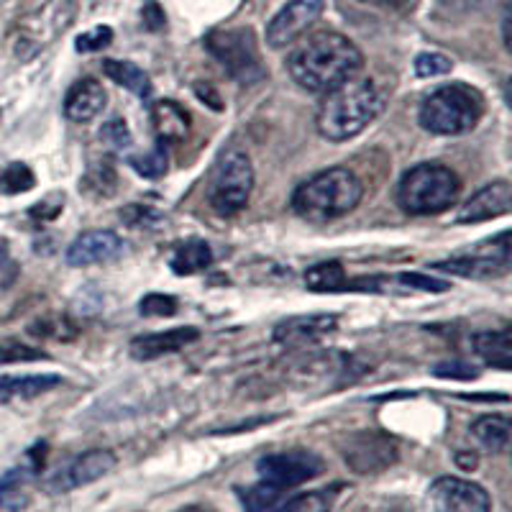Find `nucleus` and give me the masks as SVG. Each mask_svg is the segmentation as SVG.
I'll return each mask as SVG.
<instances>
[{
	"label": "nucleus",
	"instance_id": "obj_1",
	"mask_svg": "<svg viewBox=\"0 0 512 512\" xmlns=\"http://www.w3.org/2000/svg\"><path fill=\"white\" fill-rule=\"evenodd\" d=\"M364 57L349 36L338 31H315L287 57L292 80L310 93H323L359 75Z\"/></svg>",
	"mask_w": 512,
	"mask_h": 512
},
{
	"label": "nucleus",
	"instance_id": "obj_2",
	"mask_svg": "<svg viewBox=\"0 0 512 512\" xmlns=\"http://www.w3.org/2000/svg\"><path fill=\"white\" fill-rule=\"evenodd\" d=\"M384 93L369 77H351L328 90L315 116L318 134L328 141H349L359 136L382 113Z\"/></svg>",
	"mask_w": 512,
	"mask_h": 512
},
{
	"label": "nucleus",
	"instance_id": "obj_3",
	"mask_svg": "<svg viewBox=\"0 0 512 512\" xmlns=\"http://www.w3.org/2000/svg\"><path fill=\"white\" fill-rule=\"evenodd\" d=\"M364 198V185L354 172L333 167L310 177L292 195V210L305 221L328 223L346 216Z\"/></svg>",
	"mask_w": 512,
	"mask_h": 512
},
{
	"label": "nucleus",
	"instance_id": "obj_4",
	"mask_svg": "<svg viewBox=\"0 0 512 512\" xmlns=\"http://www.w3.org/2000/svg\"><path fill=\"white\" fill-rule=\"evenodd\" d=\"M484 113V103L477 90L464 82H451L443 88L433 90L420 103V126L428 134L436 136H459L472 131Z\"/></svg>",
	"mask_w": 512,
	"mask_h": 512
},
{
	"label": "nucleus",
	"instance_id": "obj_5",
	"mask_svg": "<svg viewBox=\"0 0 512 512\" xmlns=\"http://www.w3.org/2000/svg\"><path fill=\"white\" fill-rule=\"evenodd\" d=\"M461 182L454 169L443 164H418L405 172L397 198L410 216H436L456 203Z\"/></svg>",
	"mask_w": 512,
	"mask_h": 512
},
{
	"label": "nucleus",
	"instance_id": "obj_6",
	"mask_svg": "<svg viewBox=\"0 0 512 512\" xmlns=\"http://www.w3.org/2000/svg\"><path fill=\"white\" fill-rule=\"evenodd\" d=\"M205 49L221 62L223 70L241 85H254L264 80V70L259 49H256L254 31L251 29H231V31H210L205 36Z\"/></svg>",
	"mask_w": 512,
	"mask_h": 512
},
{
	"label": "nucleus",
	"instance_id": "obj_7",
	"mask_svg": "<svg viewBox=\"0 0 512 512\" xmlns=\"http://www.w3.org/2000/svg\"><path fill=\"white\" fill-rule=\"evenodd\" d=\"M254 190V164L244 152H231L218 162L213 187H210V205L218 216H236L249 205Z\"/></svg>",
	"mask_w": 512,
	"mask_h": 512
},
{
	"label": "nucleus",
	"instance_id": "obj_8",
	"mask_svg": "<svg viewBox=\"0 0 512 512\" xmlns=\"http://www.w3.org/2000/svg\"><path fill=\"white\" fill-rule=\"evenodd\" d=\"M323 469H326L323 459L318 454H313V451H303V448L269 454L264 459H259V464H256V472H259L262 482L272 484L277 489H285V492L320 477Z\"/></svg>",
	"mask_w": 512,
	"mask_h": 512
},
{
	"label": "nucleus",
	"instance_id": "obj_9",
	"mask_svg": "<svg viewBox=\"0 0 512 512\" xmlns=\"http://www.w3.org/2000/svg\"><path fill=\"white\" fill-rule=\"evenodd\" d=\"M116 469V456L108 448H90L85 454L75 456L64 466H59L57 472L44 482L49 495H64L72 489L88 487V484L98 482V479L108 477Z\"/></svg>",
	"mask_w": 512,
	"mask_h": 512
},
{
	"label": "nucleus",
	"instance_id": "obj_10",
	"mask_svg": "<svg viewBox=\"0 0 512 512\" xmlns=\"http://www.w3.org/2000/svg\"><path fill=\"white\" fill-rule=\"evenodd\" d=\"M510 267V233H500L495 241L477 246L466 256H454L448 262L433 264L436 272L459 274V277H472V280H484V277H495Z\"/></svg>",
	"mask_w": 512,
	"mask_h": 512
},
{
	"label": "nucleus",
	"instance_id": "obj_11",
	"mask_svg": "<svg viewBox=\"0 0 512 512\" xmlns=\"http://www.w3.org/2000/svg\"><path fill=\"white\" fill-rule=\"evenodd\" d=\"M326 11V0H290L280 8V13L269 21L267 44L272 49H285L303 39L310 26Z\"/></svg>",
	"mask_w": 512,
	"mask_h": 512
},
{
	"label": "nucleus",
	"instance_id": "obj_12",
	"mask_svg": "<svg viewBox=\"0 0 512 512\" xmlns=\"http://www.w3.org/2000/svg\"><path fill=\"white\" fill-rule=\"evenodd\" d=\"M431 512H492L487 489L459 477H441L428 492Z\"/></svg>",
	"mask_w": 512,
	"mask_h": 512
},
{
	"label": "nucleus",
	"instance_id": "obj_13",
	"mask_svg": "<svg viewBox=\"0 0 512 512\" xmlns=\"http://www.w3.org/2000/svg\"><path fill=\"white\" fill-rule=\"evenodd\" d=\"M346 464L359 474H377L397 461V446L382 433H356L344 446Z\"/></svg>",
	"mask_w": 512,
	"mask_h": 512
},
{
	"label": "nucleus",
	"instance_id": "obj_14",
	"mask_svg": "<svg viewBox=\"0 0 512 512\" xmlns=\"http://www.w3.org/2000/svg\"><path fill=\"white\" fill-rule=\"evenodd\" d=\"M123 239L113 231H85L77 236L75 244L67 249V264L70 267H93V264L113 262L116 256L123 254Z\"/></svg>",
	"mask_w": 512,
	"mask_h": 512
},
{
	"label": "nucleus",
	"instance_id": "obj_15",
	"mask_svg": "<svg viewBox=\"0 0 512 512\" xmlns=\"http://www.w3.org/2000/svg\"><path fill=\"white\" fill-rule=\"evenodd\" d=\"M512 208V185L507 180H497L492 185L482 187L477 195L466 200L461 205L459 216H456V223H482L489 221V218L507 216Z\"/></svg>",
	"mask_w": 512,
	"mask_h": 512
},
{
	"label": "nucleus",
	"instance_id": "obj_16",
	"mask_svg": "<svg viewBox=\"0 0 512 512\" xmlns=\"http://www.w3.org/2000/svg\"><path fill=\"white\" fill-rule=\"evenodd\" d=\"M198 338H200V331L192 326L146 333V336H136L134 341H131V356H134L136 361H154L159 359V356L175 354V351L195 344Z\"/></svg>",
	"mask_w": 512,
	"mask_h": 512
},
{
	"label": "nucleus",
	"instance_id": "obj_17",
	"mask_svg": "<svg viewBox=\"0 0 512 512\" xmlns=\"http://www.w3.org/2000/svg\"><path fill=\"white\" fill-rule=\"evenodd\" d=\"M448 282L425 277V274H395V277H359L346 282V290L384 292V295H408V292H446Z\"/></svg>",
	"mask_w": 512,
	"mask_h": 512
},
{
	"label": "nucleus",
	"instance_id": "obj_18",
	"mask_svg": "<svg viewBox=\"0 0 512 512\" xmlns=\"http://www.w3.org/2000/svg\"><path fill=\"white\" fill-rule=\"evenodd\" d=\"M336 326V315H300V318H287L274 328V341L282 346L318 344L320 338L336 331Z\"/></svg>",
	"mask_w": 512,
	"mask_h": 512
},
{
	"label": "nucleus",
	"instance_id": "obj_19",
	"mask_svg": "<svg viewBox=\"0 0 512 512\" xmlns=\"http://www.w3.org/2000/svg\"><path fill=\"white\" fill-rule=\"evenodd\" d=\"M105 105H108V93H105L98 80L88 77V80L75 82L67 90L64 116L70 118L72 123H90L95 116H100L105 111Z\"/></svg>",
	"mask_w": 512,
	"mask_h": 512
},
{
	"label": "nucleus",
	"instance_id": "obj_20",
	"mask_svg": "<svg viewBox=\"0 0 512 512\" xmlns=\"http://www.w3.org/2000/svg\"><path fill=\"white\" fill-rule=\"evenodd\" d=\"M64 379L59 374H26V377H0V405L16 400H34L57 390Z\"/></svg>",
	"mask_w": 512,
	"mask_h": 512
},
{
	"label": "nucleus",
	"instance_id": "obj_21",
	"mask_svg": "<svg viewBox=\"0 0 512 512\" xmlns=\"http://www.w3.org/2000/svg\"><path fill=\"white\" fill-rule=\"evenodd\" d=\"M152 123L164 144H177V141L187 139L192 126L190 113L180 103H175V100H159V103H154Z\"/></svg>",
	"mask_w": 512,
	"mask_h": 512
},
{
	"label": "nucleus",
	"instance_id": "obj_22",
	"mask_svg": "<svg viewBox=\"0 0 512 512\" xmlns=\"http://www.w3.org/2000/svg\"><path fill=\"white\" fill-rule=\"evenodd\" d=\"M472 349L484 364L502 372L512 369V336L510 331H484L472 338Z\"/></svg>",
	"mask_w": 512,
	"mask_h": 512
},
{
	"label": "nucleus",
	"instance_id": "obj_23",
	"mask_svg": "<svg viewBox=\"0 0 512 512\" xmlns=\"http://www.w3.org/2000/svg\"><path fill=\"white\" fill-rule=\"evenodd\" d=\"M103 72L111 77L116 85L131 90L136 98L141 100L152 98V90H154L152 80H149V75H146L141 67H136L134 62H126V59H105Z\"/></svg>",
	"mask_w": 512,
	"mask_h": 512
},
{
	"label": "nucleus",
	"instance_id": "obj_24",
	"mask_svg": "<svg viewBox=\"0 0 512 512\" xmlns=\"http://www.w3.org/2000/svg\"><path fill=\"white\" fill-rule=\"evenodd\" d=\"M472 436L479 446L487 448L489 454H505L510 448L512 425L507 415H484L477 423H472Z\"/></svg>",
	"mask_w": 512,
	"mask_h": 512
},
{
	"label": "nucleus",
	"instance_id": "obj_25",
	"mask_svg": "<svg viewBox=\"0 0 512 512\" xmlns=\"http://www.w3.org/2000/svg\"><path fill=\"white\" fill-rule=\"evenodd\" d=\"M213 264V251L203 239H190L177 249L175 259H172V269L175 274H195L203 272Z\"/></svg>",
	"mask_w": 512,
	"mask_h": 512
},
{
	"label": "nucleus",
	"instance_id": "obj_26",
	"mask_svg": "<svg viewBox=\"0 0 512 512\" xmlns=\"http://www.w3.org/2000/svg\"><path fill=\"white\" fill-rule=\"evenodd\" d=\"M346 269L341 262H320L305 272V285L313 292H338L346 290Z\"/></svg>",
	"mask_w": 512,
	"mask_h": 512
},
{
	"label": "nucleus",
	"instance_id": "obj_27",
	"mask_svg": "<svg viewBox=\"0 0 512 512\" xmlns=\"http://www.w3.org/2000/svg\"><path fill=\"white\" fill-rule=\"evenodd\" d=\"M285 497V489H277L267 482H259L246 489V492H241V502H244L246 512H277Z\"/></svg>",
	"mask_w": 512,
	"mask_h": 512
},
{
	"label": "nucleus",
	"instance_id": "obj_28",
	"mask_svg": "<svg viewBox=\"0 0 512 512\" xmlns=\"http://www.w3.org/2000/svg\"><path fill=\"white\" fill-rule=\"evenodd\" d=\"M24 469H16L0 479V512H24L29 507V492L24 489Z\"/></svg>",
	"mask_w": 512,
	"mask_h": 512
},
{
	"label": "nucleus",
	"instance_id": "obj_29",
	"mask_svg": "<svg viewBox=\"0 0 512 512\" xmlns=\"http://www.w3.org/2000/svg\"><path fill=\"white\" fill-rule=\"evenodd\" d=\"M29 331L39 338H54V341H62V344H70L72 338L77 336L75 323H72L70 318H64V315H47V318H39Z\"/></svg>",
	"mask_w": 512,
	"mask_h": 512
},
{
	"label": "nucleus",
	"instance_id": "obj_30",
	"mask_svg": "<svg viewBox=\"0 0 512 512\" xmlns=\"http://www.w3.org/2000/svg\"><path fill=\"white\" fill-rule=\"evenodd\" d=\"M34 185V172L21 162L6 167L3 169V175H0V192H6V195H21V192H29Z\"/></svg>",
	"mask_w": 512,
	"mask_h": 512
},
{
	"label": "nucleus",
	"instance_id": "obj_31",
	"mask_svg": "<svg viewBox=\"0 0 512 512\" xmlns=\"http://www.w3.org/2000/svg\"><path fill=\"white\" fill-rule=\"evenodd\" d=\"M128 162H131V167H134L141 177H146V180H159V177H164V172H167L169 167L164 146H157V149L149 154H134Z\"/></svg>",
	"mask_w": 512,
	"mask_h": 512
},
{
	"label": "nucleus",
	"instance_id": "obj_32",
	"mask_svg": "<svg viewBox=\"0 0 512 512\" xmlns=\"http://www.w3.org/2000/svg\"><path fill=\"white\" fill-rule=\"evenodd\" d=\"M47 359V354L41 349L24 344V341H16V338H3L0 341V364H24V361H39Z\"/></svg>",
	"mask_w": 512,
	"mask_h": 512
},
{
	"label": "nucleus",
	"instance_id": "obj_33",
	"mask_svg": "<svg viewBox=\"0 0 512 512\" xmlns=\"http://www.w3.org/2000/svg\"><path fill=\"white\" fill-rule=\"evenodd\" d=\"M331 510V497L326 492H310V495L285 497L277 512H328Z\"/></svg>",
	"mask_w": 512,
	"mask_h": 512
},
{
	"label": "nucleus",
	"instance_id": "obj_34",
	"mask_svg": "<svg viewBox=\"0 0 512 512\" xmlns=\"http://www.w3.org/2000/svg\"><path fill=\"white\" fill-rule=\"evenodd\" d=\"M451 70H454V62H451L446 54L423 52L415 57V75L423 77V80H428V77L448 75Z\"/></svg>",
	"mask_w": 512,
	"mask_h": 512
},
{
	"label": "nucleus",
	"instance_id": "obj_35",
	"mask_svg": "<svg viewBox=\"0 0 512 512\" xmlns=\"http://www.w3.org/2000/svg\"><path fill=\"white\" fill-rule=\"evenodd\" d=\"M111 41H113V29H111V26H95L93 31H85V34L77 36L75 49L80 54L103 52L105 47H111Z\"/></svg>",
	"mask_w": 512,
	"mask_h": 512
},
{
	"label": "nucleus",
	"instance_id": "obj_36",
	"mask_svg": "<svg viewBox=\"0 0 512 512\" xmlns=\"http://www.w3.org/2000/svg\"><path fill=\"white\" fill-rule=\"evenodd\" d=\"M139 313L146 318H169V315L177 313V300L172 295H146L141 297Z\"/></svg>",
	"mask_w": 512,
	"mask_h": 512
},
{
	"label": "nucleus",
	"instance_id": "obj_37",
	"mask_svg": "<svg viewBox=\"0 0 512 512\" xmlns=\"http://www.w3.org/2000/svg\"><path fill=\"white\" fill-rule=\"evenodd\" d=\"M105 180L116 182V169H113L111 164H93L88 175L82 177L80 190H88V192H93V195H108L111 190L103 185Z\"/></svg>",
	"mask_w": 512,
	"mask_h": 512
},
{
	"label": "nucleus",
	"instance_id": "obj_38",
	"mask_svg": "<svg viewBox=\"0 0 512 512\" xmlns=\"http://www.w3.org/2000/svg\"><path fill=\"white\" fill-rule=\"evenodd\" d=\"M433 374L443 379H477L479 377V367L469 364V361L461 359H451V361H441L433 367Z\"/></svg>",
	"mask_w": 512,
	"mask_h": 512
},
{
	"label": "nucleus",
	"instance_id": "obj_39",
	"mask_svg": "<svg viewBox=\"0 0 512 512\" xmlns=\"http://www.w3.org/2000/svg\"><path fill=\"white\" fill-rule=\"evenodd\" d=\"M100 136H103L111 146H116V149H128V146H131V131H128L123 118H111V121L103 126Z\"/></svg>",
	"mask_w": 512,
	"mask_h": 512
},
{
	"label": "nucleus",
	"instance_id": "obj_40",
	"mask_svg": "<svg viewBox=\"0 0 512 512\" xmlns=\"http://www.w3.org/2000/svg\"><path fill=\"white\" fill-rule=\"evenodd\" d=\"M123 216H136V218H128V226H154V223L162 221L154 208H144V205H128L126 210H121Z\"/></svg>",
	"mask_w": 512,
	"mask_h": 512
},
{
	"label": "nucleus",
	"instance_id": "obj_41",
	"mask_svg": "<svg viewBox=\"0 0 512 512\" xmlns=\"http://www.w3.org/2000/svg\"><path fill=\"white\" fill-rule=\"evenodd\" d=\"M487 0H438V8H441L443 13H469L474 11V8L484 6Z\"/></svg>",
	"mask_w": 512,
	"mask_h": 512
},
{
	"label": "nucleus",
	"instance_id": "obj_42",
	"mask_svg": "<svg viewBox=\"0 0 512 512\" xmlns=\"http://www.w3.org/2000/svg\"><path fill=\"white\" fill-rule=\"evenodd\" d=\"M195 93H198V98L203 100L205 105H210L213 111H223V100L218 98V90L213 88V85H203V82H198V85H195Z\"/></svg>",
	"mask_w": 512,
	"mask_h": 512
},
{
	"label": "nucleus",
	"instance_id": "obj_43",
	"mask_svg": "<svg viewBox=\"0 0 512 512\" xmlns=\"http://www.w3.org/2000/svg\"><path fill=\"white\" fill-rule=\"evenodd\" d=\"M456 461H459V466L461 469H466V472L477 469V456L474 454H456Z\"/></svg>",
	"mask_w": 512,
	"mask_h": 512
},
{
	"label": "nucleus",
	"instance_id": "obj_44",
	"mask_svg": "<svg viewBox=\"0 0 512 512\" xmlns=\"http://www.w3.org/2000/svg\"><path fill=\"white\" fill-rule=\"evenodd\" d=\"M364 3H372V6H382V8H400L410 0H364Z\"/></svg>",
	"mask_w": 512,
	"mask_h": 512
},
{
	"label": "nucleus",
	"instance_id": "obj_45",
	"mask_svg": "<svg viewBox=\"0 0 512 512\" xmlns=\"http://www.w3.org/2000/svg\"><path fill=\"white\" fill-rule=\"evenodd\" d=\"M175 512H213L210 507H203V505H190V507H182V510H175Z\"/></svg>",
	"mask_w": 512,
	"mask_h": 512
}]
</instances>
